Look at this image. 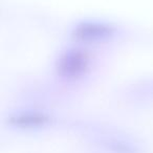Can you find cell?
<instances>
[{"mask_svg": "<svg viewBox=\"0 0 153 153\" xmlns=\"http://www.w3.org/2000/svg\"><path fill=\"white\" fill-rule=\"evenodd\" d=\"M119 33L112 23L99 20H86L78 23L72 30V37L84 42H104L114 38Z\"/></svg>", "mask_w": 153, "mask_h": 153, "instance_id": "1", "label": "cell"}, {"mask_svg": "<svg viewBox=\"0 0 153 153\" xmlns=\"http://www.w3.org/2000/svg\"><path fill=\"white\" fill-rule=\"evenodd\" d=\"M89 67V57L80 49H68L59 57L56 69L60 76L76 79L86 74Z\"/></svg>", "mask_w": 153, "mask_h": 153, "instance_id": "2", "label": "cell"}, {"mask_svg": "<svg viewBox=\"0 0 153 153\" xmlns=\"http://www.w3.org/2000/svg\"><path fill=\"white\" fill-rule=\"evenodd\" d=\"M13 121L15 122V125L21 126V127L26 128H35L38 126H45L49 122V119L44 115L40 114H33V113H28V114H20L14 117Z\"/></svg>", "mask_w": 153, "mask_h": 153, "instance_id": "3", "label": "cell"}]
</instances>
